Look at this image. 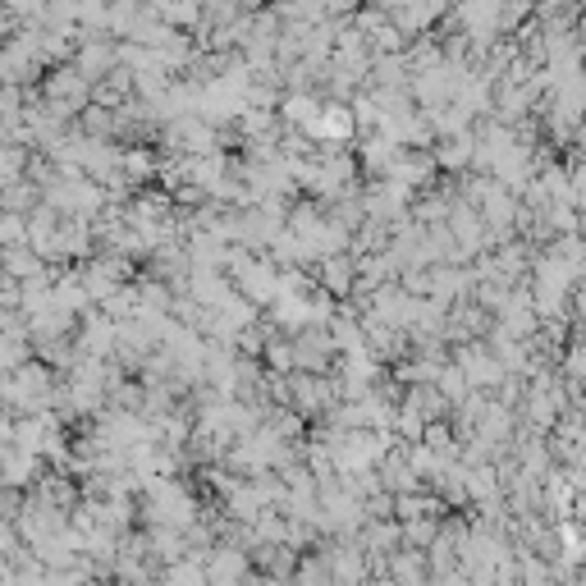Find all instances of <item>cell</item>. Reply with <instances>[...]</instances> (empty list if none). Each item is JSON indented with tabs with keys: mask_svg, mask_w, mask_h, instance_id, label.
Here are the masks:
<instances>
[{
	"mask_svg": "<svg viewBox=\"0 0 586 586\" xmlns=\"http://www.w3.org/2000/svg\"><path fill=\"white\" fill-rule=\"evenodd\" d=\"M0 270H5L14 284H28V280H41V276H47L51 266L41 262L33 247H14V253H0Z\"/></svg>",
	"mask_w": 586,
	"mask_h": 586,
	"instance_id": "6da1fadb",
	"label": "cell"
},
{
	"mask_svg": "<svg viewBox=\"0 0 586 586\" xmlns=\"http://www.w3.org/2000/svg\"><path fill=\"white\" fill-rule=\"evenodd\" d=\"M234 582H243V559L234 550H220L212 559V569H206V586H234Z\"/></svg>",
	"mask_w": 586,
	"mask_h": 586,
	"instance_id": "3957f363",
	"label": "cell"
},
{
	"mask_svg": "<svg viewBox=\"0 0 586 586\" xmlns=\"http://www.w3.org/2000/svg\"><path fill=\"white\" fill-rule=\"evenodd\" d=\"M28 247V216H0V253Z\"/></svg>",
	"mask_w": 586,
	"mask_h": 586,
	"instance_id": "277c9868",
	"label": "cell"
},
{
	"mask_svg": "<svg viewBox=\"0 0 586 586\" xmlns=\"http://www.w3.org/2000/svg\"><path fill=\"white\" fill-rule=\"evenodd\" d=\"M165 586H206V577L193 569V563H175V569L165 573Z\"/></svg>",
	"mask_w": 586,
	"mask_h": 586,
	"instance_id": "5b68a950",
	"label": "cell"
},
{
	"mask_svg": "<svg viewBox=\"0 0 586 586\" xmlns=\"http://www.w3.org/2000/svg\"><path fill=\"white\" fill-rule=\"evenodd\" d=\"M41 206V188L28 183V179H18L10 188H0V216H33Z\"/></svg>",
	"mask_w": 586,
	"mask_h": 586,
	"instance_id": "7a4b0ae2",
	"label": "cell"
}]
</instances>
